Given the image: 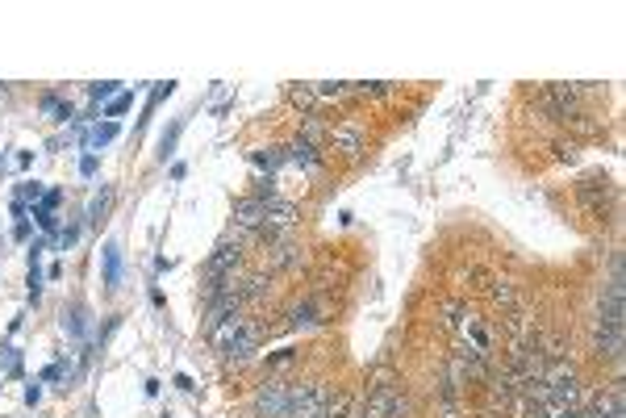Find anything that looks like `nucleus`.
<instances>
[{
	"label": "nucleus",
	"mask_w": 626,
	"mask_h": 418,
	"mask_svg": "<svg viewBox=\"0 0 626 418\" xmlns=\"http://www.w3.org/2000/svg\"><path fill=\"white\" fill-rule=\"evenodd\" d=\"M330 389L309 381V385H289V418H326Z\"/></svg>",
	"instance_id": "nucleus-1"
},
{
	"label": "nucleus",
	"mask_w": 626,
	"mask_h": 418,
	"mask_svg": "<svg viewBox=\"0 0 626 418\" xmlns=\"http://www.w3.org/2000/svg\"><path fill=\"white\" fill-rule=\"evenodd\" d=\"M255 414L289 418V381H263L260 394H255Z\"/></svg>",
	"instance_id": "nucleus-2"
},
{
	"label": "nucleus",
	"mask_w": 626,
	"mask_h": 418,
	"mask_svg": "<svg viewBox=\"0 0 626 418\" xmlns=\"http://www.w3.org/2000/svg\"><path fill=\"white\" fill-rule=\"evenodd\" d=\"M292 226H297V209H292L289 201H271L268 197V205H263V226H260L263 239H284Z\"/></svg>",
	"instance_id": "nucleus-3"
},
{
	"label": "nucleus",
	"mask_w": 626,
	"mask_h": 418,
	"mask_svg": "<svg viewBox=\"0 0 626 418\" xmlns=\"http://www.w3.org/2000/svg\"><path fill=\"white\" fill-rule=\"evenodd\" d=\"M364 126L359 121H338V126H330V147L335 151H343L346 159H356L359 151H364Z\"/></svg>",
	"instance_id": "nucleus-4"
},
{
	"label": "nucleus",
	"mask_w": 626,
	"mask_h": 418,
	"mask_svg": "<svg viewBox=\"0 0 626 418\" xmlns=\"http://www.w3.org/2000/svg\"><path fill=\"white\" fill-rule=\"evenodd\" d=\"M263 205H268L263 197L238 201V209H234V226H238V231H260V226H263Z\"/></svg>",
	"instance_id": "nucleus-5"
},
{
	"label": "nucleus",
	"mask_w": 626,
	"mask_h": 418,
	"mask_svg": "<svg viewBox=\"0 0 626 418\" xmlns=\"http://www.w3.org/2000/svg\"><path fill=\"white\" fill-rule=\"evenodd\" d=\"M238 260H242V255H238V242H234V247L226 242V247H222V252H217L213 260H209V272H213L217 280H222L226 272H234V268H238Z\"/></svg>",
	"instance_id": "nucleus-6"
},
{
	"label": "nucleus",
	"mask_w": 626,
	"mask_h": 418,
	"mask_svg": "<svg viewBox=\"0 0 626 418\" xmlns=\"http://www.w3.org/2000/svg\"><path fill=\"white\" fill-rule=\"evenodd\" d=\"M121 285V247L118 242H105V289Z\"/></svg>",
	"instance_id": "nucleus-7"
},
{
	"label": "nucleus",
	"mask_w": 626,
	"mask_h": 418,
	"mask_svg": "<svg viewBox=\"0 0 626 418\" xmlns=\"http://www.w3.org/2000/svg\"><path fill=\"white\" fill-rule=\"evenodd\" d=\"M289 155L297 159V164H305V167H318V151H313V143H305V138H297V143L289 147Z\"/></svg>",
	"instance_id": "nucleus-8"
},
{
	"label": "nucleus",
	"mask_w": 626,
	"mask_h": 418,
	"mask_svg": "<svg viewBox=\"0 0 626 418\" xmlns=\"http://www.w3.org/2000/svg\"><path fill=\"white\" fill-rule=\"evenodd\" d=\"M251 159H255V167H268V172H276V167H280V159H284V155H280V151H255V155H251Z\"/></svg>",
	"instance_id": "nucleus-9"
},
{
	"label": "nucleus",
	"mask_w": 626,
	"mask_h": 418,
	"mask_svg": "<svg viewBox=\"0 0 626 418\" xmlns=\"http://www.w3.org/2000/svg\"><path fill=\"white\" fill-rule=\"evenodd\" d=\"M289 97H292V105H305V109H318V97H313V89H289Z\"/></svg>",
	"instance_id": "nucleus-10"
},
{
	"label": "nucleus",
	"mask_w": 626,
	"mask_h": 418,
	"mask_svg": "<svg viewBox=\"0 0 626 418\" xmlns=\"http://www.w3.org/2000/svg\"><path fill=\"white\" fill-rule=\"evenodd\" d=\"M130 92H121V97L118 100H113V105H109V109H105V118H118V113H126V109H130Z\"/></svg>",
	"instance_id": "nucleus-11"
},
{
	"label": "nucleus",
	"mask_w": 626,
	"mask_h": 418,
	"mask_svg": "<svg viewBox=\"0 0 626 418\" xmlns=\"http://www.w3.org/2000/svg\"><path fill=\"white\" fill-rule=\"evenodd\" d=\"M113 134H118V126H113V121H109V126H100V130H92V143H109V138H113Z\"/></svg>",
	"instance_id": "nucleus-12"
},
{
	"label": "nucleus",
	"mask_w": 626,
	"mask_h": 418,
	"mask_svg": "<svg viewBox=\"0 0 626 418\" xmlns=\"http://www.w3.org/2000/svg\"><path fill=\"white\" fill-rule=\"evenodd\" d=\"M109 197H113V193H109V188H100V197H97V201H92V218H100V214H105Z\"/></svg>",
	"instance_id": "nucleus-13"
},
{
	"label": "nucleus",
	"mask_w": 626,
	"mask_h": 418,
	"mask_svg": "<svg viewBox=\"0 0 626 418\" xmlns=\"http://www.w3.org/2000/svg\"><path fill=\"white\" fill-rule=\"evenodd\" d=\"M292 318H297V322H313V306H301V309H292Z\"/></svg>",
	"instance_id": "nucleus-14"
}]
</instances>
